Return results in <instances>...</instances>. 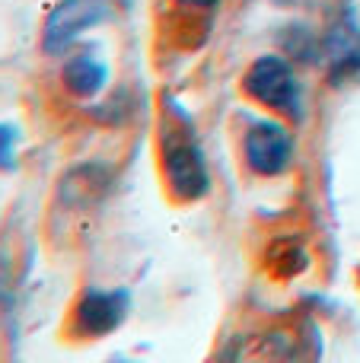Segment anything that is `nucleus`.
Instances as JSON below:
<instances>
[{"label":"nucleus","instance_id":"nucleus-1","mask_svg":"<svg viewBox=\"0 0 360 363\" xmlns=\"http://www.w3.org/2000/svg\"><path fill=\"white\" fill-rule=\"evenodd\" d=\"M163 169L172 191L185 201H195L208 191V166H204L201 147L191 131L166 134L163 140Z\"/></svg>","mask_w":360,"mask_h":363},{"label":"nucleus","instance_id":"nucleus-2","mask_svg":"<svg viewBox=\"0 0 360 363\" xmlns=\"http://www.w3.org/2000/svg\"><path fill=\"white\" fill-rule=\"evenodd\" d=\"M246 93L252 99L265 102V106L278 108V112L300 115V89L297 77H293L291 64L284 57H259L246 74Z\"/></svg>","mask_w":360,"mask_h":363},{"label":"nucleus","instance_id":"nucleus-3","mask_svg":"<svg viewBox=\"0 0 360 363\" xmlns=\"http://www.w3.org/2000/svg\"><path fill=\"white\" fill-rule=\"evenodd\" d=\"M108 16V0H61L45 19V51H64L80 32Z\"/></svg>","mask_w":360,"mask_h":363},{"label":"nucleus","instance_id":"nucleus-4","mask_svg":"<svg viewBox=\"0 0 360 363\" xmlns=\"http://www.w3.org/2000/svg\"><path fill=\"white\" fill-rule=\"evenodd\" d=\"M293 140L284 125L278 121H259L246 134V160L261 176H278L291 166Z\"/></svg>","mask_w":360,"mask_h":363},{"label":"nucleus","instance_id":"nucleus-5","mask_svg":"<svg viewBox=\"0 0 360 363\" xmlns=\"http://www.w3.org/2000/svg\"><path fill=\"white\" fill-rule=\"evenodd\" d=\"M131 296L125 290H86L77 306V325L86 335H108L128 315Z\"/></svg>","mask_w":360,"mask_h":363},{"label":"nucleus","instance_id":"nucleus-6","mask_svg":"<svg viewBox=\"0 0 360 363\" xmlns=\"http://www.w3.org/2000/svg\"><path fill=\"white\" fill-rule=\"evenodd\" d=\"M108 70L102 67L96 57H74V61L64 67V83L74 96H96L102 86H106Z\"/></svg>","mask_w":360,"mask_h":363},{"label":"nucleus","instance_id":"nucleus-7","mask_svg":"<svg viewBox=\"0 0 360 363\" xmlns=\"http://www.w3.org/2000/svg\"><path fill=\"white\" fill-rule=\"evenodd\" d=\"M16 140H19L16 128L0 125V169H13L16 166Z\"/></svg>","mask_w":360,"mask_h":363},{"label":"nucleus","instance_id":"nucleus-8","mask_svg":"<svg viewBox=\"0 0 360 363\" xmlns=\"http://www.w3.org/2000/svg\"><path fill=\"white\" fill-rule=\"evenodd\" d=\"M191 4H204V6H210V4H217V0H191Z\"/></svg>","mask_w":360,"mask_h":363}]
</instances>
